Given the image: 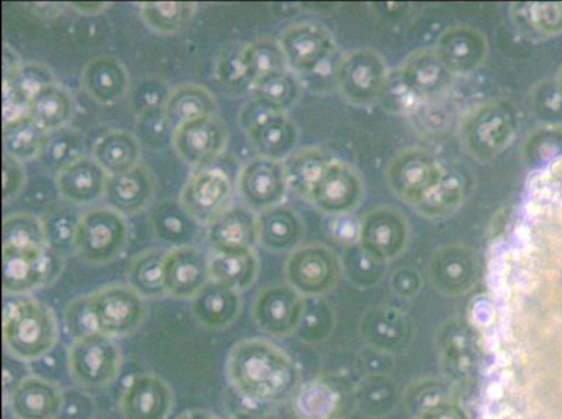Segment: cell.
Here are the masks:
<instances>
[{"label":"cell","instance_id":"cell-30","mask_svg":"<svg viewBox=\"0 0 562 419\" xmlns=\"http://www.w3.org/2000/svg\"><path fill=\"white\" fill-rule=\"evenodd\" d=\"M247 137L259 156L280 161L293 155L299 140V129L285 112H280L257 129L247 133Z\"/></svg>","mask_w":562,"mask_h":419},{"label":"cell","instance_id":"cell-16","mask_svg":"<svg viewBox=\"0 0 562 419\" xmlns=\"http://www.w3.org/2000/svg\"><path fill=\"white\" fill-rule=\"evenodd\" d=\"M157 181L155 173L145 166L111 175L106 183L105 201L109 207L124 216L145 212L155 199Z\"/></svg>","mask_w":562,"mask_h":419},{"label":"cell","instance_id":"cell-29","mask_svg":"<svg viewBox=\"0 0 562 419\" xmlns=\"http://www.w3.org/2000/svg\"><path fill=\"white\" fill-rule=\"evenodd\" d=\"M485 41L470 29H454L438 43V59L449 71L467 73L482 63Z\"/></svg>","mask_w":562,"mask_h":419},{"label":"cell","instance_id":"cell-49","mask_svg":"<svg viewBox=\"0 0 562 419\" xmlns=\"http://www.w3.org/2000/svg\"><path fill=\"white\" fill-rule=\"evenodd\" d=\"M278 106L270 104L269 101L260 99L255 95L252 100L245 102L241 111L238 114V125L245 132V135L250 131L257 129L260 125H263L270 117L280 114Z\"/></svg>","mask_w":562,"mask_h":419},{"label":"cell","instance_id":"cell-10","mask_svg":"<svg viewBox=\"0 0 562 419\" xmlns=\"http://www.w3.org/2000/svg\"><path fill=\"white\" fill-rule=\"evenodd\" d=\"M288 66L299 78L322 66L335 65V45L319 25L299 23L290 25L279 41Z\"/></svg>","mask_w":562,"mask_h":419},{"label":"cell","instance_id":"cell-31","mask_svg":"<svg viewBox=\"0 0 562 419\" xmlns=\"http://www.w3.org/2000/svg\"><path fill=\"white\" fill-rule=\"evenodd\" d=\"M211 279L218 284L243 293L258 278L260 263L254 249L214 253L211 257Z\"/></svg>","mask_w":562,"mask_h":419},{"label":"cell","instance_id":"cell-12","mask_svg":"<svg viewBox=\"0 0 562 419\" xmlns=\"http://www.w3.org/2000/svg\"><path fill=\"white\" fill-rule=\"evenodd\" d=\"M211 257L201 248H172L166 253L167 294L181 301H193L211 283Z\"/></svg>","mask_w":562,"mask_h":419},{"label":"cell","instance_id":"cell-5","mask_svg":"<svg viewBox=\"0 0 562 419\" xmlns=\"http://www.w3.org/2000/svg\"><path fill=\"white\" fill-rule=\"evenodd\" d=\"M90 298L100 333L112 339L135 335L149 314L147 299L131 285H105L90 294Z\"/></svg>","mask_w":562,"mask_h":419},{"label":"cell","instance_id":"cell-4","mask_svg":"<svg viewBox=\"0 0 562 419\" xmlns=\"http://www.w3.org/2000/svg\"><path fill=\"white\" fill-rule=\"evenodd\" d=\"M112 337L94 333L71 342L68 352L70 380L85 390H101L120 376L124 354Z\"/></svg>","mask_w":562,"mask_h":419},{"label":"cell","instance_id":"cell-20","mask_svg":"<svg viewBox=\"0 0 562 419\" xmlns=\"http://www.w3.org/2000/svg\"><path fill=\"white\" fill-rule=\"evenodd\" d=\"M191 303L198 324L207 330L227 329L243 309L241 293L216 281H211Z\"/></svg>","mask_w":562,"mask_h":419},{"label":"cell","instance_id":"cell-6","mask_svg":"<svg viewBox=\"0 0 562 419\" xmlns=\"http://www.w3.org/2000/svg\"><path fill=\"white\" fill-rule=\"evenodd\" d=\"M3 294L25 296L47 287L59 278L64 259L49 247L35 250H2Z\"/></svg>","mask_w":562,"mask_h":419},{"label":"cell","instance_id":"cell-25","mask_svg":"<svg viewBox=\"0 0 562 419\" xmlns=\"http://www.w3.org/2000/svg\"><path fill=\"white\" fill-rule=\"evenodd\" d=\"M150 227L158 241L172 248L188 247L198 237L201 224L182 207L180 202L166 201L153 210Z\"/></svg>","mask_w":562,"mask_h":419},{"label":"cell","instance_id":"cell-40","mask_svg":"<svg viewBox=\"0 0 562 419\" xmlns=\"http://www.w3.org/2000/svg\"><path fill=\"white\" fill-rule=\"evenodd\" d=\"M79 222V214L69 206L50 207L43 218L48 247L63 258L76 253Z\"/></svg>","mask_w":562,"mask_h":419},{"label":"cell","instance_id":"cell-34","mask_svg":"<svg viewBox=\"0 0 562 419\" xmlns=\"http://www.w3.org/2000/svg\"><path fill=\"white\" fill-rule=\"evenodd\" d=\"M43 219L32 213H12L4 217L2 226V250H35L47 248Z\"/></svg>","mask_w":562,"mask_h":419},{"label":"cell","instance_id":"cell-46","mask_svg":"<svg viewBox=\"0 0 562 419\" xmlns=\"http://www.w3.org/2000/svg\"><path fill=\"white\" fill-rule=\"evenodd\" d=\"M65 327L74 340L100 333L90 295H80L66 306Z\"/></svg>","mask_w":562,"mask_h":419},{"label":"cell","instance_id":"cell-45","mask_svg":"<svg viewBox=\"0 0 562 419\" xmlns=\"http://www.w3.org/2000/svg\"><path fill=\"white\" fill-rule=\"evenodd\" d=\"M214 76L218 83L227 89H238L244 84L250 86L244 45H232L222 50L214 64Z\"/></svg>","mask_w":562,"mask_h":419},{"label":"cell","instance_id":"cell-33","mask_svg":"<svg viewBox=\"0 0 562 419\" xmlns=\"http://www.w3.org/2000/svg\"><path fill=\"white\" fill-rule=\"evenodd\" d=\"M75 114V95L59 83L50 86L33 101L32 117L48 133L68 127Z\"/></svg>","mask_w":562,"mask_h":419},{"label":"cell","instance_id":"cell-18","mask_svg":"<svg viewBox=\"0 0 562 419\" xmlns=\"http://www.w3.org/2000/svg\"><path fill=\"white\" fill-rule=\"evenodd\" d=\"M109 179V173L102 170L93 157H81L56 173L55 185L65 202L86 206L105 196Z\"/></svg>","mask_w":562,"mask_h":419},{"label":"cell","instance_id":"cell-7","mask_svg":"<svg viewBox=\"0 0 562 419\" xmlns=\"http://www.w3.org/2000/svg\"><path fill=\"white\" fill-rule=\"evenodd\" d=\"M234 188L227 173L202 168L188 179L180 203L201 226H209L232 206Z\"/></svg>","mask_w":562,"mask_h":419},{"label":"cell","instance_id":"cell-19","mask_svg":"<svg viewBox=\"0 0 562 419\" xmlns=\"http://www.w3.org/2000/svg\"><path fill=\"white\" fill-rule=\"evenodd\" d=\"M81 87L100 105H114L130 93V73L114 56H97L81 71Z\"/></svg>","mask_w":562,"mask_h":419},{"label":"cell","instance_id":"cell-22","mask_svg":"<svg viewBox=\"0 0 562 419\" xmlns=\"http://www.w3.org/2000/svg\"><path fill=\"white\" fill-rule=\"evenodd\" d=\"M258 234L263 248L283 252L303 237L304 224L293 208L281 203L258 214Z\"/></svg>","mask_w":562,"mask_h":419},{"label":"cell","instance_id":"cell-35","mask_svg":"<svg viewBox=\"0 0 562 419\" xmlns=\"http://www.w3.org/2000/svg\"><path fill=\"white\" fill-rule=\"evenodd\" d=\"M49 136L32 116L3 126L4 155L25 162L40 157Z\"/></svg>","mask_w":562,"mask_h":419},{"label":"cell","instance_id":"cell-21","mask_svg":"<svg viewBox=\"0 0 562 419\" xmlns=\"http://www.w3.org/2000/svg\"><path fill=\"white\" fill-rule=\"evenodd\" d=\"M337 81L349 99L359 102L374 100L385 84V68L374 54H355L337 70Z\"/></svg>","mask_w":562,"mask_h":419},{"label":"cell","instance_id":"cell-44","mask_svg":"<svg viewBox=\"0 0 562 419\" xmlns=\"http://www.w3.org/2000/svg\"><path fill=\"white\" fill-rule=\"evenodd\" d=\"M462 201V183L457 175L446 172L438 185L432 189L416 208L420 210L426 216H443L452 212Z\"/></svg>","mask_w":562,"mask_h":419},{"label":"cell","instance_id":"cell-47","mask_svg":"<svg viewBox=\"0 0 562 419\" xmlns=\"http://www.w3.org/2000/svg\"><path fill=\"white\" fill-rule=\"evenodd\" d=\"M137 137L147 146L160 150L173 139V129L170 121L167 120L165 109L147 112L145 115L137 116Z\"/></svg>","mask_w":562,"mask_h":419},{"label":"cell","instance_id":"cell-17","mask_svg":"<svg viewBox=\"0 0 562 419\" xmlns=\"http://www.w3.org/2000/svg\"><path fill=\"white\" fill-rule=\"evenodd\" d=\"M207 244L214 253L254 249L259 242L258 214L245 206H233L207 226Z\"/></svg>","mask_w":562,"mask_h":419},{"label":"cell","instance_id":"cell-32","mask_svg":"<svg viewBox=\"0 0 562 419\" xmlns=\"http://www.w3.org/2000/svg\"><path fill=\"white\" fill-rule=\"evenodd\" d=\"M329 166L328 157L318 148L308 147L293 152L284 162L289 188L310 199Z\"/></svg>","mask_w":562,"mask_h":419},{"label":"cell","instance_id":"cell-9","mask_svg":"<svg viewBox=\"0 0 562 419\" xmlns=\"http://www.w3.org/2000/svg\"><path fill=\"white\" fill-rule=\"evenodd\" d=\"M172 145L183 162L202 170L226 150L227 126L218 115L189 122L173 132Z\"/></svg>","mask_w":562,"mask_h":419},{"label":"cell","instance_id":"cell-1","mask_svg":"<svg viewBox=\"0 0 562 419\" xmlns=\"http://www.w3.org/2000/svg\"><path fill=\"white\" fill-rule=\"evenodd\" d=\"M226 376L239 397L268 404L281 400L290 390L294 370L278 347L262 339H247L229 350Z\"/></svg>","mask_w":562,"mask_h":419},{"label":"cell","instance_id":"cell-48","mask_svg":"<svg viewBox=\"0 0 562 419\" xmlns=\"http://www.w3.org/2000/svg\"><path fill=\"white\" fill-rule=\"evenodd\" d=\"M165 81L156 78L143 79L132 91L131 104L136 116L147 112L165 109L168 94H170Z\"/></svg>","mask_w":562,"mask_h":419},{"label":"cell","instance_id":"cell-3","mask_svg":"<svg viewBox=\"0 0 562 419\" xmlns=\"http://www.w3.org/2000/svg\"><path fill=\"white\" fill-rule=\"evenodd\" d=\"M130 238V223L124 214L111 207L91 208L80 216L76 254L89 264H109L121 257Z\"/></svg>","mask_w":562,"mask_h":419},{"label":"cell","instance_id":"cell-52","mask_svg":"<svg viewBox=\"0 0 562 419\" xmlns=\"http://www.w3.org/2000/svg\"><path fill=\"white\" fill-rule=\"evenodd\" d=\"M69 7L79 14H83V16H97V14L105 12L111 4L102 2H71Z\"/></svg>","mask_w":562,"mask_h":419},{"label":"cell","instance_id":"cell-27","mask_svg":"<svg viewBox=\"0 0 562 419\" xmlns=\"http://www.w3.org/2000/svg\"><path fill=\"white\" fill-rule=\"evenodd\" d=\"M165 114L173 132L189 122L217 115V102L207 89L198 84H181L170 91Z\"/></svg>","mask_w":562,"mask_h":419},{"label":"cell","instance_id":"cell-26","mask_svg":"<svg viewBox=\"0 0 562 419\" xmlns=\"http://www.w3.org/2000/svg\"><path fill=\"white\" fill-rule=\"evenodd\" d=\"M359 185L357 178L347 168L341 167L339 162H330L310 199L325 212H345L359 201Z\"/></svg>","mask_w":562,"mask_h":419},{"label":"cell","instance_id":"cell-11","mask_svg":"<svg viewBox=\"0 0 562 419\" xmlns=\"http://www.w3.org/2000/svg\"><path fill=\"white\" fill-rule=\"evenodd\" d=\"M176 396L172 387L155 375L139 373L126 383L120 397V411L124 419H168Z\"/></svg>","mask_w":562,"mask_h":419},{"label":"cell","instance_id":"cell-55","mask_svg":"<svg viewBox=\"0 0 562 419\" xmlns=\"http://www.w3.org/2000/svg\"><path fill=\"white\" fill-rule=\"evenodd\" d=\"M503 393H504L503 385H501V383H498V385H492L488 387L487 396L490 398H493V400H494V398H495V400H497V398L503 396Z\"/></svg>","mask_w":562,"mask_h":419},{"label":"cell","instance_id":"cell-15","mask_svg":"<svg viewBox=\"0 0 562 419\" xmlns=\"http://www.w3.org/2000/svg\"><path fill=\"white\" fill-rule=\"evenodd\" d=\"M301 301L293 290L284 285H270L260 290L252 304L255 324L273 336L291 333L297 326Z\"/></svg>","mask_w":562,"mask_h":419},{"label":"cell","instance_id":"cell-36","mask_svg":"<svg viewBox=\"0 0 562 419\" xmlns=\"http://www.w3.org/2000/svg\"><path fill=\"white\" fill-rule=\"evenodd\" d=\"M198 4L192 2H143L139 4L143 22L158 34L182 32L195 18Z\"/></svg>","mask_w":562,"mask_h":419},{"label":"cell","instance_id":"cell-14","mask_svg":"<svg viewBox=\"0 0 562 419\" xmlns=\"http://www.w3.org/2000/svg\"><path fill=\"white\" fill-rule=\"evenodd\" d=\"M443 175L441 166L420 150L398 157L390 172L393 189L414 206L427 197Z\"/></svg>","mask_w":562,"mask_h":419},{"label":"cell","instance_id":"cell-39","mask_svg":"<svg viewBox=\"0 0 562 419\" xmlns=\"http://www.w3.org/2000/svg\"><path fill=\"white\" fill-rule=\"evenodd\" d=\"M58 83L54 71L47 65L40 63H23L12 75L3 78V93L18 95L19 99L30 102Z\"/></svg>","mask_w":562,"mask_h":419},{"label":"cell","instance_id":"cell-50","mask_svg":"<svg viewBox=\"0 0 562 419\" xmlns=\"http://www.w3.org/2000/svg\"><path fill=\"white\" fill-rule=\"evenodd\" d=\"M2 170V194L3 203L13 201L23 191L25 182H27V173L22 161L16 158L3 155Z\"/></svg>","mask_w":562,"mask_h":419},{"label":"cell","instance_id":"cell-38","mask_svg":"<svg viewBox=\"0 0 562 419\" xmlns=\"http://www.w3.org/2000/svg\"><path fill=\"white\" fill-rule=\"evenodd\" d=\"M244 54L248 65L250 87L274 75L283 73L289 68L283 49L273 39L260 38L244 45Z\"/></svg>","mask_w":562,"mask_h":419},{"label":"cell","instance_id":"cell-24","mask_svg":"<svg viewBox=\"0 0 562 419\" xmlns=\"http://www.w3.org/2000/svg\"><path fill=\"white\" fill-rule=\"evenodd\" d=\"M329 269V253L316 245H306L290 254L285 264V275L291 287L300 293L313 294L324 287Z\"/></svg>","mask_w":562,"mask_h":419},{"label":"cell","instance_id":"cell-28","mask_svg":"<svg viewBox=\"0 0 562 419\" xmlns=\"http://www.w3.org/2000/svg\"><path fill=\"white\" fill-rule=\"evenodd\" d=\"M166 253L157 248L142 250L131 259L126 268L127 285L146 299L165 298Z\"/></svg>","mask_w":562,"mask_h":419},{"label":"cell","instance_id":"cell-54","mask_svg":"<svg viewBox=\"0 0 562 419\" xmlns=\"http://www.w3.org/2000/svg\"><path fill=\"white\" fill-rule=\"evenodd\" d=\"M177 419H224L222 417L216 416V414H213L211 411H204V410H189L183 414H181L180 417Z\"/></svg>","mask_w":562,"mask_h":419},{"label":"cell","instance_id":"cell-2","mask_svg":"<svg viewBox=\"0 0 562 419\" xmlns=\"http://www.w3.org/2000/svg\"><path fill=\"white\" fill-rule=\"evenodd\" d=\"M59 339L58 321L49 306L32 296H14L3 310V344L20 362H33L53 351Z\"/></svg>","mask_w":562,"mask_h":419},{"label":"cell","instance_id":"cell-37","mask_svg":"<svg viewBox=\"0 0 562 419\" xmlns=\"http://www.w3.org/2000/svg\"><path fill=\"white\" fill-rule=\"evenodd\" d=\"M513 132V125L504 111L488 109L474 120L469 140L480 151L498 152L508 145Z\"/></svg>","mask_w":562,"mask_h":419},{"label":"cell","instance_id":"cell-23","mask_svg":"<svg viewBox=\"0 0 562 419\" xmlns=\"http://www.w3.org/2000/svg\"><path fill=\"white\" fill-rule=\"evenodd\" d=\"M142 141L130 131L105 133L93 147V157L109 175L126 172L139 166Z\"/></svg>","mask_w":562,"mask_h":419},{"label":"cell","instance_id":"cell-8","mask_svg":"<svg viewBox=\"0 0 562 419\" xmlns=\"http://www.w3.org/2000/svg\"><path fill=\"white\" fill-rule=\"evenodd\" d=\"M289 183L284 162L258 156L243 167L238 177V192L245 206L255 213L283 203Z\"/></svg>","mask_w":562,"mask_h":419},{"label":"cell","instance_id":"cell-13","mask_svg":"<svg viewBox=\"0 0 562 419\" xmlns=\"http://www.w3.org/2000/svg\"><path fill=\"white\" fill-rule=\"evenodd\" d=\"M64 403L58 383L37 375L24 376L7 395V406L14 419H56Z\"/></svg>","mask_w":562,"mask_h":419},{"label":"cell","instance_id":"cell-42","mask_svg":"<svg viewBox=\"0 0 562 419\" xmlns=\"http://www.w3.org/2000/svg\"><path fill=\"white\" fill-rule=\"evenodd\" d=\"M252 90L255 95L269 101L270 104L278 106L280 111L285 112L299 101L301 81L299 76L285 70L283 73L260 81V83L252 87Z\"/></svg>","mask_w":562,"mask_h":419},{"label":"cell","instance_id":"cell-53","mask_svg":"<svg viewBox=\"0 0 562 419\" xmlns=\"http://www.w3.org/2000/svg\"><path fill=\"white\" fill-rule=\"evenodd\" d=\"M22 60H20L16 50H14L10 45H3V78L4 76L12 75L14 70L22 65Z\"/></svg>","mask_w":562,"mask_h":419},{"label":"cell","instance_id":"cell-41","mask_svg":"<svg viewBox=\"0 0 562 419\" xmlns=\"http://www.w3.org/2000/svg\"><path fill=\"white\" fill-rule=\"evenodd\" d=\"M83 137L71 127L49 133L40 160L47 170L58 173L83 156Z\"/></svg>","mask_w":562,"mask_h":419},{"label":"cell","instance_id":"cell-51","mask_svg":"<svg viewBox=\"0 0 562 419\" xmlns=\"http://www.w3.org/2000/svg\"><path fill=\"white\" fill-rule=\"evenodd\" d=\"M228 401V419H278L274 414L266 411L262 404L245 400L234 393Z\"/></svg>","mask_w":562,"mask_h":419},{"label":"cell","instance_id":"cell-43","mask_svg":"<svg viewBox=\"0 0 562 419\" xmlns=\"http://www.w3.org/2000/svg\"><path fill=\"white\" fill-rule=\"evenodd\" d=\"M446 73V66L439 63L438 58H434L432 55H420L407 65L403 81L414 94L424 95L438 89Z\"/></svg>","mask_w":562,"mask_h":419}]
</instances>
